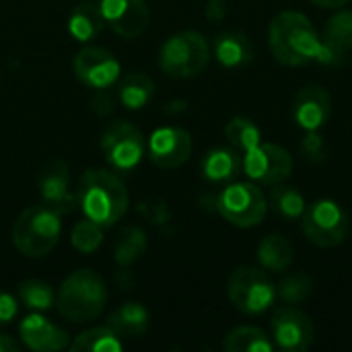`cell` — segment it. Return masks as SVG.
I'll return each instance as SVG.
<instances>
[{
	"mask_svg": "<svg viewBox=\"0 0 352 352\" xmlns=\"http://www.w3.org/2000/svg\"><path fill=\"white\" fill-rule=\"evenodd\" d=\"M19 336L27 349L35 352L64 351L68 346V334L60 326L47 322L43 316H27L19 324Z\"/></svg>",
	"mask_w": 352,
	"mask_h": 352,
	"instance_id": "e0dca14e",
	"label": "cell"
},
{
	"mask_svg": "<svg viewBox=\"0 0 352 352\" xmlns=\"http://www.w3.org/2000/svg\"><path fill=\"white\" fill-rule=\"evenodd\" d=\"M101 151L105 155V161L116 171H132L142 161L146 142L142 132L134 124L118 120L103 130Z\"/></svg>",
	"mask_w": 352,
	"mask_h": 352,
	"instance_id": "9c48e42d",
	"label": "cell"
},
{
	"mask_svg": "<svg viewBox=\"0 0 352 352\" xmlns=\"http://www.w3.org/2000/svg\"><path fill=\"white\" fill-rule=\"evenodd\" d=\"M62 233L60 214L45 204L25 208L12 225V245L25 258H45Z\"/></svg>",
	"mask_w": 352,
	"mask_h": 352,
	"instance_id": "277c9868",
	"label": "cell"
},
{
	"mask_svg": "<svg viewBox=\"0 0 352 352\" xmlns=\"http://www.w3.org/2000/svg\"><path fill=\"white\" fill-rule=\"evenodd\" d=\"M155 95V82L144 72H130L118 85V99L128 109L144 107Z\"/></svg>",
	"mask_w": 352,
	"mask_h": 352,
	"instance_id": "603a6c76",
	"label": "cell"
},
{
	"mask_svg": "<svg viewBox=\"0 0 352 352\" xmlns=\"http://www.w3.org/2000/svg\"><path fill=\"white\" fill-rule=\"evenodd\" d=\"M74 74L89 89H109L120 76V62L99 45H87L74 56Z\"/></svg>",
	"mask_w": 352,
	"mask_h": 352,
	"instance_id": "7c38bea8",
	"label": "cell"
},
{
	"mask_svg": "<svg viewBox=\"0 0 352 352\" xmlns=\"http://www.w3.org/2000/svg\"><path fill=\"white\" fill-rule=\"evenodd\" d=\"M107 303V289L103 278L91 270H74L58 291V311L72 324H89L99 318Z\"/></svg>",
	"mask_w": 352,
	"mask_h": 352,
	"instance_id": "3957f363",
	"label": "cell"
},
{
	"mask_svg": "<svg viewBox=\"0 0 352 352\" xmlns=\"http://www.w3.org/2000/svg\"><path fill=\"white\" fill-rule=\"evenodd\" d=\"M239 171H241V157H239V151L233 146L212 148L202 159V177L212 184L229 182L237 177Z\"/></svg>",
	"mask_w": 352,
	"mask_h": 352,
	"instance_id": "ffe728a7",
	"label": "cell"
},
{
	"mask_svg": "<svg viewBox=\"0 0 352 352\" xmlns=\"http://www.w3.org/2000/svg\"><path fill=\"white\" fill-rule=\"evenodd\" d=\"M76 204L93 223L113 227L128 210L130 198L124 182L105 169H87L76 188Z\"/></svg>",
	"mask_w": 352,
	"mask_h": 352,
	"instance_id": "7a4b0ae2",
	"label": "cell"
},
{
	"mask_svg": "<svg viewBox=\"0 0 352 352\" xmlns=\"http://www.w3.org/2000/svg\"><path fill=\"white\" fill-rule=\"evenodd\" d=\"M324 43L338 54L352 50V10H338L326 25Z\"/></svg>",
	"mask_w": 352,
	"mask_h": 352,
	"instance_id": "83f0119b",
	"label": "cell"
},
{
	"mask_svg": "<svg viewBox=\"0 0 352 352\" xmlns=\"http://www.w3.org/2000/svg\"><path fill=\"white\" fill-rule=\"evenodd\" d=\"M332 113V99L324 87H303L291 105V116L295 124L305 132H316L324 128Z\"/></svg>",
	"mask_w": 352,
	"mask_h": 352,
	"instance_id": "2e32d148",
	"label": "cell"
},
{
	"mask_svg": "<svg viewBox=\"0 0 352 352\" xmlns=\"http://www.w3.org/2000/svg\"><path fill=\"white\" fill-rule=\"evenodd\" d=\"M301 227L311 243L320 248H336L349 237L351 219L336 200L320 198L307 204L301 217Z\"/></svg>",
	"mask_w": 352,
	"mask_h": 352,
	"instance_id": "8992f818",
	"label": "cell"
},
{
	"mask_svg": "<svg viewBox=\"0 0 352 352\" xmlns=\"http://www.w3.org/2000/svg\"><path fill=\"white\" fill-rule=\"evenodd\" d=\"M227 352H272L276 346L260 328L239 326L225 336L223 342Z\"/></svg>",
	"mask_w": 352,
	"mask_h": 352,
	"instance_id": "d4e9b609",
	"label": "cell"
},
{
	"mask_svg": "<svg viewBox=\"0 0 352 352\" xmlns=\"http://www.w3.org/2000/svg\"><path fill=\"white\" fill-rule=\"evenodd\" d=\"M227 293L235 309L248 316H258L272 307L276 299V285L264 270L241 266L229 276Z\"/></svg>",
	"mask_w": 352,
	"mask_h": 352,
	"instance_id": "52a82bcc",
	"label": "cell"
},
{
	"mask_svg": "<svg viewBox=\"0 0 352 352\" xmlns=\"http://www.w3.org/2000/svg\"><path fill=\"white\" fill-rule=\"evenodd\" d=\"M105 27L124 39L140 37L151 23V10L144 0H101Z\"/></svg>",
	"mask_w": 352,
	"mask_h": 352,
	"instance_id": "4fadbf2b",
	"label": "cell"
},
{
	"mask_svg": "<svg viewBox=\"0 0 352 352\" xmlns=\"http://www.w3.org/2000/svg\"><path fill=\"white\" fill-rule=\"evenodd\" d=\"M140 210L153 221V223H165L169 219V210L165 202H144Z\"/></svg>",
	"mask_w": 352,
	"mask_h": 352,
	"instance_id": "e575fe53",
	"label": "cell"
},
{
	"mask_svg": "<svg viewBox=\"0 0 352 352\" xmlns=\"http://www.w3.org/2000/svg\"><path fill=\"white\" fill-rule=\"evenodd\" d=\"M258 260H260L262 268H266L270 272H285L295 260L293 243L278 233L266 235L258 243Z\"/></svg>",
	"mask_w": 352,
	"mask_h": 352,
	"instance_id": "44dd1931",
	"label": "cell"
},
{
	"mask_svg": "<svg viewBox=\"0 0 352 352\" xmlns=\"http://www.w3.org/2000/svg\"><path fill=\"white\" fill-rule=\"evenodd\" d=\"M217 210L239 229L258 227L268 214V200L254 184H231L217 196Z\"/></svg>",
	"mask_w": 352,
	"mask_h": 352,
	"instance_id": "ba28073f",
	"label": "cell"
},
{
	"mask_svg": "<svg viewBox=\"0 0 352 352\" xmlns=\"http://www.w3.org/2000/svg\"><path fill=\"white\" fill-rule=\"evenodd\" d=\"M122 349L120 336L107 326L85 330L70 344L72 352H122Z\"/></svg>",
	"mask_w": 352,
	"mask_h": 352,
	"instance_id": "4316f807",
	"label": "cell"
},
{
	"mask_svg": "<svg viewBox=\"0 0 352 352\" xmlns=\"http://www.w3.org/2000/svg\"><path fill=\"white\" fill-rule=\"evenodd\" d=\"M268 45L283 66L295 68L318 62L324 41L309 16L297 10H283L270 21Z\"/></svg>",
	"mask_w": 352,
	"mask_h": 352,
	"instance_id": "6da1fadb",
	"label": "cell"
},
{
	"mask_svg": "<svg viewBox=\"0 0 352 352\" xmlns=\"http://www.w3.org/2000/svg\"><path fill=\"white\" fill-rule=\"evenodd\" d=\"M39 194L47 208L54 212L70 214L76 204V194L70 192V171L60 159H52L39 173Z\"/></svg>",
	"mask_w": 352,
	"mask_h": 352,
	"instance_id": "9a60e30c",
	"label": "cell"
},
{
	"mask_svg": "<svg viewBox=\"0 0 352 352\" xmlns=\"http://www.w3.org/2000/svg\"><path fill=\"white\" fill-rule=\"evenodd\" d=\"M314 291V278L305 272H293L276 285V297L287 305H297L309 299Z\"/></svg>",
	"mask_w": 352,
	"mask_h": 352,
	"instance_id": "f546056e",
	"label": "cell"
},
{
	"mask_svg": "<svg viewBox=\"0 0 352 352\" xmlns=\"http://www.w3.org/2000/svg\"><path fill=\"white\" fill-rule=\"evenodd\" d=\"M16 311H19L16 299L10 293L0 291V326L10 324L16 318Z\"/></svg>",
	"mask_w": 352,
	"mask_h": 352,
	"instance_id": "836d02e7",
	"label": "cell"
},
{
	"mask_svg": "<svg viewBox=\"0 0 352 352\" xmlns=\"http://www.w3.org/2000/svg\"><path fill=\"white\" fill-rule=\"evenodd\" d=\"M70 241L80 254H95L103 243V227L85 217L74 225L70 233Z\"/></svg>",
	"mask_w": 352,
	"mask_h": 352,
	"instance_id": "1f68e13d",
	"label": "cell"
},
{
	"mask_svg": "<svg viewBox=\"0 0 352 352\" xmlns=\"http://www.w3.org/2000/svg\"><path fill=\"white\" fill-rule=\"evenodd\" d=\"M19 301L33 311H45L54 305V291L43 280H25L19 287Z\"/></svg>",
	"mask_w": 352,
	"mask_h": 352,
	"instance_id": "4dcf8cb0",
	"label": "cell"
},
{
	"mask_svg": "<svg viewBox=\"0 0 352 352\" xmlns=\"http://www.w3.org/2000/svg\"><path fill=\"white\" fill-rule=\"evenodd\" d=\"M91 105H93V109H95L99 116H107V113L113 109V97H111L105 89H99L97 95L93 97Z\"/></svg>",
	"mask_w": 352,
	"mask_h": 352,
	"instance_id": "8d00e7d4",
	"label": "cell"
},
{
	"mask_svg": "<svg viewBox=\"0 0 352 352\" xmlns=\"http://www.w3.org/2000/svg\"><path fill=\"white\" fill-rule=\"evenodd\" d=\"M293 167L295 163L291 153L272 142H260L241 157V171L262 186L283 184L291 177Z\"/></svg>",
	"mask_w": 352,
	"mask_h": 352,
	"instance_id": "30bf717a",
	"label": "cell"
},
{
	"mask_svg": "<svg viewBox=\"0 0 352 352\" xmlns=\"http://www.w3.org/2000/svg\"><path fill=\"white\" fill-rule=\"evenodd\" d=\"M210 62V47L202 33L182 31L171 35L159 52V68L173 78H192L204 72Z\"/></svg>",
	"mask_w": 352,
	"mask_h": 352,
	"instance_id": "5b68a950",
	"label": "cell"
},
{
	"mask_svg": "<svg viewBox=\"0 0 352 352\" xmlns=\"http://www.w3.org/2000/svg\"><path fill=\"white\" fill-rule=\"evenodd\" d=\"M105 29V19L99 4H78L68 19V33L76 41H91Z\"/></svg>",
	"mask_w": 352,
	"mask_h": 352,
	"instance_id": "7402d4cb",
	"label": "cell"
},
{
	"mask_svg": "<svg viewBox=\"0 0 352 352\" xmlns=\"http://www.w3.org/2000/svg\"><path fill=\"white\" fill-rule=\"evenodd\" d=\"M225 136H227L229 144L233 148H237L239 153H248L250 148H254L256 144L262 142L260 140L262 138L260 128L250 118H243V116H237V118H233V120L227 122Z\"/></svg>",
	"mask_w": 352,
	"mask_h": 352,
	"instance_id": "f1b7e54d",
	"label": "cell"
},
{
	"mask_svg": "<svg viewBox=\"0 0 352 352\" xmlns=\"http://www.w3.org/2000/svg\"><path fill=\"white\" fill-rule=\"evenodd\" d=\"M146 245H148V239L142 229L126 227L113 239V260L120 266H130L146 252Z\"/></svg>",
	"mask_w": 352,
	"mask_h": 352,
	"instance_id": "484cf974",
	"label": "cell"
},
{
	"mask_svg": "<svg viewBox=\"0 0 352 352\" xmlns=\"http://www.w3.org/2000/svg\"><path fill=\"white\" fill-rule=\"evenodd\" d=\"M151 314L142 303L128 301L122 303L113 314L107 318V328L113 330L120 338H138L148 330Z\"/></svg>",
	"mask_w": 352,
	"mask_h": 352,
	"instance_id": "ac0fdd59",
	"label": "cell"
},
{
	"mask_svg": "<svg viewBox=\"0 0 352 352\" xmlns=\"http://www.w3.org/2000/svg\"><path fill=\"white\" fill-rule=\"evenodd\" d=\"M21 351V344L14 340V338H10V336H6V334H0V352H19Z\"/></svg>",
	"mask_w": 352,
	"mask_h": 352,
	"instance_id": "74e56055",
	"label": "cell"
},
{
	"mask_svg": "<svg viewBox=\"0 0 352 352\" xmlns=\"http://www.w3.org/2000/svg\"><path fill=\"white\" fill-rule=\"evenodd\" d=\"M214 56L225 68H241L252 62L254 47L245 33L223 31L214 37Z\"/></svg>",
	"mask_w": 352,
	"mask_h": 352,
	"instance_id": "d6986e66",
	"label": "cell"
},
{
	"mask_svg": "<svg viewBox=\"0 0 352 352\" xmlns=\"http://www.w3.org/2000/svg\"><path fill=\"white\" fill-rule=\"evenodd\" d=\"M204 14H206V19H208L210 23L223 21V19L229 14V4H227V0H208Z\"/></svg>",
	"mask_w": 352,
	"mask_h": 352,
	"instance_id": "d590c367",
	"label": "cell"
},
{
	"mask_svg": "<svg viewBox=\"0 0 352 352\" xmlns=\"http://www.w3.org/2000/svg\"><path fill=\"white\" fill-rule=\"evenodd\" d=\"M316 6H322V8H340L344 4H349L351 0H311Z\"/></svg>",
	"mask_w": 352,
	"mask_h": 352,
	"instance_id": "f35d334b",
	"label": "cell"
},
{
	"mask_svg": "<svg viewBox=\"0 0 352 352\" xmlns=\"http://www.w3.org/2000/svg\"><path fill=\"white\" fill-rule=\"evenodd\" d=\"M270 328H272L274 346L283 352L309 351V346L314 344V338H316L311 318L293 305L278 307L272 314Z\"/></svg>",
	"mask_w": 352,
	"mask_h": 352,
	"instance_id": "8fae6325",
	"label": "cell"
},
{
	"mask_svg": "<svg viewBox=\"0 0 352 352\" xmlns=\"http://www.w3.org/2000/svg\"><path fill=\"white\" fill-rule=\"evenodd\" d=\"M192 155V136L184 128L165 126L151 134L148 157L161 169H175Z\"/></svg>",
	"mask_w": 352,
	"mask_h": 352,
	"instance_id": "5bb4252c",
	"label": "cell"
},
{
	"mask_svg": "<svg viewBox=\"0 0 352 352\" xmlns=\"http://www.w3.org/2000/svg\"><path fill=\"white\" fill-rule=\"evenodd\" d=\"M266 200H268V206L285 221H301L307 208L303 194L297 188L285 186V184H274Z\"/></svg>",
	"mask_w": 352,
	"mask_h": 352,
	"instance_id": "cb8c5ba5",
	"label": "cell"
},
{
	"mask_svg": "<svg viewBox=\"0 0 352 352\" xmlns=\"http://www.w3.org/2000/svg\"><path fill=\"white\" fill-rule=\"evenodd\" d=\"M301 155L305 161H309L311 165H322L328 159V142L322 134L316 132H307L301 140Z\"/></svg>",
	"mask_w": 352,
	"mask_h": 352,
	"instance_id": "d6a6232c",
	"label": "cell"
}]
</instances>
